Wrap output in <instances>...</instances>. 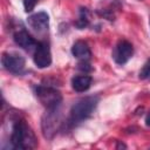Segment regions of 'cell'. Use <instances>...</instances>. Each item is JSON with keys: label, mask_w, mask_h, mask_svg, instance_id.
<instances>
[{"label": "cell", "mask_w": 150, "mask_h": 150, "mask_svg": "<svg viewBox=\"0 0 150 150\" xmlns=\"http://www.w3.org/2000/svg\"><path fill=\"white\" fill-rule=\"evenodd\" d=\"M97 103H98V96H87L77 101L71 107L69 111V117L67 118L63 127L67 130H69L76 127L77 124H80L81 122H83L84 120H87L97 107Z\"/></svg>", "instance_id": "1"}, {"label": "cell", "mask_w": 150, "mask_h": 150, "mask_svg": "<svg viewBox=\"0 0 150 150\" xmlns=\"http://www.w3.org/2000/svg\"><path fill=\"white\" fill-rule=\"evenodd\" d=\"M36 144L34 134L25 121H16L11 134L12 149H32Z\"/></svg>", "instance_id": "2"}, {"label": "cell", "mask_w": 150, "mask_h": 150, "mask_svg": "<svg viewBox=\"0 0 150 150\" xmlns=\"http://www.w3.org/2000/svg\"><path fill=\"white\" fill-rule=\"evenodd\" d=\"M61 105L56 107V108H50L47 109L46 112L42 116L41 120V128H42V132L43 136L46 138H53L54 135L57 132L59 128L62 125L61 122V111H60Z\"/></svg>", "instance_id": "3"}, {"label": "cell", "mask_w": 150, "mask_h": 150, "mask_svg": "<svg viewBox=\"0 0 150 150\" xmlns=\"http://www.w3.org/2000/svg\"><path fill=\"white\" fill-rule=\"evenodd\" d=\"M35 94L40 100V102L46 107V109L56 108L61 105V102H62L61 93L53 86H49V84L38 86L35 88Z\"/></svg>", "instance_id": "4"}, {"label": "cell", "mask_w": 150, "mask_h": 150, "mask_svg": "<svg viewBox=\"0 0 150 150\" xmlns=\"http://www.w3.org/2000/svg\"><path fill=\"white\" fill-rule=\"evenodd\" d=\"M1 63L7 71L14 75H21L26 66V61L23 56L12 53H4L1 56Z\"/></svg>", "instance_id": "5"}, {"label": "cell", "mask_w": 150, "mask_h": 150, "mask_svg": "<svg viewBox=\"0 0 150 150\" xmlns=\"http://www.w3.org/2000/svg\"><path fill=\"white\" fill-rule=\"evenodd\" d=\"M132 54H134L132 45L129 41L121 40L117 42V45L112 50V59L117 64L123 66L131 59Z\"/></svg>", "instance_id": "6"}, {"label": "cell", "mask_w": 150, "mask_h": 150, "mask_svg": "<svg viewBox=\"0 0 150 150\" xmlns=\"http://www.w3.org/2000/svg\"><path fill=\"white\" fill-rule=\"evenodd\" d=\"M33 60H34L35 66L40 69H43L50 66L52 54H50V49L47 42H39L36 49L34 50Z\"/></svg>", "instance_id": "7"}, {"label": "cell", "mask_w": 150, "mask_h": 150, "mask_svg": "<svg viewBox=\"0 0 150 150\" xmlns=\"http://www.w3.org/2000/svg\"><path fill=\"white\" fill-rule=\"evenodd\" d=\"M28 26L36 33H46L49 28V16L46 12H38L27 18Z\"/></svg>", "instance_id": "8"}, {"label": "cell", "mask_w": 150, "mask_h": 150, "mask_svg": "<svg viewBox=\"0 0 150 150\" xmlns=\"http://www.w3.org/2000/svg\"><path fill=\"white\" fill-rule=\"evenodd\" d=\"M13 40L19 47H21L27 52H34L39 45V42H36L34 38L25 29H20L15 32L13 35Z\"/></svg>", "instance_id": "9"}, {"label": "cell", "mask_w": 150, "mask_h": 150, "mask_svg": "<svg viewBox=\"0 0 150 150\" xmlns=\"http://www.w3.org/2000/svg\"><path fill=\"white\" fill-rule=\"evenodd\" d=\"M71 54H73L74 57H76L79 60H82V61H88L91 56V52H90V48H89L88 43L82 41V40H79V41L73 43Z\"/></svg>", "instance_id": "10"}, {"label": "cell", "mask_w": 150, "mask_h": 150, "mask_svg": "<svg viewBox=\"0 0 150 150\" xmlns=\"http://www.w3.org/2000/svg\"><path fill=\"white\" fill-rule=\"evenodd\" d=\"M93 79L89 75H79L71 79V87L77 93L87 91L91 86Z\"/></svg>", "instance_id": "11"}, {"label": "cell", "mask_w": 150, "mask_h": 150, "mask_svg": "<svg viewBox=\"0 0 150 150\" xmlns=\"http://www.w3.org/2000/svg\"><path fill=\"white\" fill-rule=\"evenodd\" d=\"M89 23H90V12L88 8L81 7L79 11V18L74 22V25L77 29H84L89 26Z\"/></svg>", "instance_id": "12"}, {"label": "cell", "mask_w": 150, "mask_h": 150, "mask_svg": "<svg viewBox=\"0 0 150 150\" xmlns=\"http://www.w3.org/2000/svg\"><path fill=\"white\" fill-rule=\"evenodd\" d=\"M139 79L141 80H145V79H148V77H150V60H148L145 63H144V66L142 67V69L139 70Z\"/></svg>", "instance_id": "13"}, {"label": "cell", "mask_w": 150, "mask_h": 150, "mask_svg": "<svg viewBox=\"0 0 150 150\" xmlns=\"http://www.w3.org/2000/svg\"><path fill=\"white\" fill-rule=\"evenodd\" d=\"M97 13H98L101 16L105 18L107 20H110V21L115 20V13H114V11H111V9H109V8H103V9H101V11H97Z\"/></svg>", "instance_id": "14"}, {"label": "cell", "mask_w": 150, "mask_h": 150, "mask_svg": "<svg viewBox=\"0 0 150 150\" xmlns=\"http://www.w3.org/2000/svg\"><path fill=\"white\" fill-rule=\"evenodd\" d=\"M38 1H39V0H22V2H23V8H25V12H27V13L32 12V11L34 9L35 5L38 4Z\"/></svg>", "instance_id": "15"}, {"label": "cell", "mask_w": 150, "mask_h": 150, "mask_svg": "<svg viewBox=\"0 0 150 150\" xmlns=\"http://www.w3.org/2000/svg\"><path fill=\"white\" fill-rule=\"evenodd\" d=\"M77 66H79L77 68H79L80 70H83V71H90V70H91V67H90V64H89L87 61H82V62H80Z\"/></svg>", "instance_id": "16"}, {"label": "cell", "mask_w": 150, "mask_h": 150, "mask_svg": "<svg viewBox=\"0 0 150 150\" xmlns=\"http://www.w3.org/2000/svg\"><path fill=\"white\" fill-rule=\"evenodd\" d=\"M145 124H146L148 127H150V111L148 112V115H146V117H145Z\"/></svg>", "instance_id": "17"}, {"label": "cell", "mask_w": 150, "mask_h": 150, "mask_svg": "<svg viewBox=\"0 0 150 150\" xmlns=\"http://www.w3.org/2000/svg\"><path fill=\"white\" fill-rule=\"evenodd\" d=\"M121 148H127V145L125 144H123V143H121V142H117V145H116V149H121Z\"/></svg>", "instance_id": "18"}]
</instances>
